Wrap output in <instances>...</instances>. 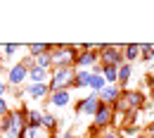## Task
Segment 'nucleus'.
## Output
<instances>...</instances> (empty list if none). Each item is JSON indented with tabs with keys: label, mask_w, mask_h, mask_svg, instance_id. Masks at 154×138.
Masks as SVG:
<instances>
[{
	"label": "nucleus",
	"mask_w": 154,
	"mask_h": 138,
	"mask_svg": "<svg viewBox=\"0 0 154 138\" xmlns=\"http://www.w3.org/2000/svg\"><path fill=\"white\" fill-rule=\"evenodd\" d=\"M74 76H76V69L74 67H57L50 72V93L55 91H69V86H74Z\"/></svg>",
	"instance_id": "obj_1"
},
{
	"label": "nucleus",
	"mask_w": 154,
	"mask_h": 138,
	"mask_svg": "<svg viewBox=\"0 0 154 138\" xmlns=\"http://www.w3.org/2000/svg\"><path fill=\"white\" fill-rule=\"evenodd\" d=\"M76 55H78V45H52V50H50L52 69H57V67H74Z\"/></svg>",
	"instance_id": "obj_2"
},
{
	"label": "nucleus",
	"mask_w": 154,
	"mask_h": 138,
	"mask_svg": "<svg viewBox=\"0 0 154 138\" xmlns=\"http://www.w3.org/2000/svg\"><path fill=\"white\" fill-rule=\"evenodd\" d=\"M112 121H114V107L107 105V102H100L95 117H93V129H90V131H95V129H104V126H109Z\"/></svg>",
	"instance_id": "obj_3"
},
{
	"label": "nucleus",
	"mask_w": 154,
	"mask_h": 138,
	"mask_svg": "<svg viewBox=\"0 0 154 138\" xmlns=\"http://www.w3.org/2000/svg\"><path fill=\"white\" fill-rule=\"evenodd\" d=\"M97 57H100L102 64H114V67H121V64L126 62L121 48H116V45H104V48L97 53Z\"/></svg>",
	"instance_id": "obj_4"
},
{
	"label": "nucleus",
	"mask_w": 154,
	"mask_h": 138,
	"mask_svg": "<svg viewBox=\"0 0 154 138\" xmlns=\"http://www.w3.org/2000/svg\"><path fill=\"white\" fill-rule=\"evenodd\" d=\"M121 93H123V88H121L119 83H107V86H104V91H102L97 98H100V102H107V105H112V107H114L116 100L121 98Z\"/></svg>",
	"instance_id": "obj_5"
},
{
	"label": "nucleus",
	"mask_w": 154,
	"mask_h": 138,
	"mask_svg": "<svg viewBox=\"0 0 154 138\" xmlns=\"http://www.w3.org/2000/svg\"><path fill=\"white\" fill-rule=\"evenodd\" d=\"M97 107H100V98H97L95 93H90L88 98H83L76 105V112H78V114H90V117H95Z\"/></svg>",
	"instance_id": "obj_6"
},
{
	"label": "nucleus",
	"mask_w": 154,
	"mask_h": 138,
	"mask_svg": "<svg viewBox=\"0 0 154 138\" xmlns=\"http://www.w3.org/2000/svg\"><path fill=\"white\" fill-rule=\"evenodd\" d=\"M100 57H97L95 50H83V53H78L76 59H74V67L76 69H88V67H95Z\"/></svg>",
	"instance_id": "obj_7"
},
{
	"label": "nucleus",
	"mask_w": 154,
	"mask_h": 138,
	"mask_svg": "<svg viewBox=\"0 0 154 138\" xmlns=\"http://www.w3.org/2000/svg\"><path fill=\"white\" fill-rule=\"evenodd\" d=\"M26 79H29V69H26L21 62H17V64L10 69V74H7V83H12V86H19V83H24Z\"/></svg>",
	"instance_id": "obj_8"
},
{
	"label": "nucleus",
	"mask_w": 154,
	"mask_h": 138,
	"mask_svg": "<svg viewBox=\"0 0 154 138\" xmlns=\"http://www.w3.org/2000/svg\"><path fill=\"white\" fill-rule=\"evenodd\" d=\"M90 81H93V69H76L74 88H90Z\"/></svg>",
	"instance_id": "obj_9"
},
{
	"label": "nucleus",
	"mask_w": 154,
	"mask_h": 138,
	"mask_svg": "<svg viewBox=\"0 0 154 138\" xmlns=\"http://www.w3.org/2000/svg\"><path fill=\"white\" fill-rule=\"evenodd\" d=\"M48 100H50L52 107H66V105L71 102V93H69V91H55V93L48 95Z\"/></svg>",
	"instance_id": "obj_10"
},
{
	"label": "nucleus",
	"mask_w": 154,
	"mask_h": 138,
	"mask_svg": "<svg viewBox=\"0 0 154 138\" xmlns=\"http://www.w3.org/2000/svg\"><path fill=\"white\" fill-rule=\"evenodd\" d=\"M24 93H29L33 100H43V98L50 95V86H48V83H31Z\"/></svg>",
	"instance_id": "obj_11"
},
{
	"label": "nucleus",
	"mask_w": 154,
	"mask_h": 138,
	"mask_svg": "<svg viewBox=\"0 0 154 138\" xmlns=\"http://www.w3.org/2000/svg\"><path fill=\"white\" fill-rule=\"evenodd\" d=\"M29 81L31 83H50V72L40 69V67H33V69H29Z\"/></svg>",
	"instance_id": "obj_12"
},
{
	"label": "nucleus",
	"mask_w": 154,
	"mask_h": 138,
	"mask_svg": "<svg viewBox=\"0 0 154 138\" xmlns=\"http://www.w3.org/2000/svg\"><path fill=\"white\" fill-rule=\"evenodd\" d=\"M104 86H107V81H104V76H102V72H100V69H93V81H90V91H93L95 95H100V93L104 91Z\"/></svg>",
	"instance_id": "obj_13"
},
{
	"label": "nucleus",
	"mask_w": 154,
	"mask_h": 138,
	"mask_svg": "<svg viewBox=\"0 0 154 138\" xmlns=\"http://www.w3.org/2000/svg\"><path fill=\"white\" fill-rule=\"evenodd\" d=\"M131 76H133V64H128V62H123L121 67H119V86L123 88V86H128V81H131Z\"/></svg>",
	"instance_id": "obj_14"
},
{
	"label": "nucleus",
	"mask_w": 154,
	"mask_h": 138,
	"mask_svg": "<svg viewBox=\"0 0 154 138\" xmlns=\"http://www.w3.org/2000/svg\"><path fill=\"white\" fill-rule=\"evenodd\" d=\"M100 72H102V76H104L107 83H116L119 81V67H114V64H102Z\"/></svg>",
	"instance_id": "obj_15"
},
{
	"label": "nucleus",
	"mask_w": 154,
	"mask_h": 138,
	"mask_svg": "<svg viewBox=\"0 0 154 138\" xmlns=\"http://www.w3.org/2000/svg\"><path fill=\"white\" fill-rule=\"evenodd\" d=\"M26 126L40 129L43 126V112H38V110H26Z\"/></svg>",
	"instance_id": "obj_16"
},
{
	"label": "nucleus",
	"mask_w": 154,
	"mask_h": 138,
	"mask_svg": "<svg viewBox=\"0 0 154 138\" xmlns=\"http://www.w3.org/2000/svg\"><path fill=\"white\" fill-rule=\"evenodd\" d=\"M50 50H52L50 43H31V45H29V55H31V57L45 55V53H50Z\"/></svg>",
	"instance_id": "obj_17"
},
{
	"label": "nucleus",
	"mask_w": 154,
	"mask_h": 138,
	"mask_svg": "<svg viewBox=\"0 0 154 138\" xmlns=\"http://www.w3.org/2000/svg\"><path fill=\"white\" fill-rule=\"evenodd\" d=\"M137 57H140V45L131 43V45H126V48H123V59H126L128 64H133Z\"/></svg>",
	"instance_id": "obj_18"
},
{
	"label": "nucleus",
	"mask_w": 154,
	"mask_h": 138,
	"mask_svg": "<svg viewBox=\"0 0 154 138\" xmlns=\"http://www.w3.org/2000/svg\"><path fill=\"white\" fill-rule=\"evenodd\" d=\"M55 126H57L55 114H52V112H45V114H43V126H40V129H45L48 133H52V131H55Z\"/></svg>",
	"instance_id": "obj_19"
},
{
	"label": "nucleus",
	"mask_w": 154,
	"mask_h": 138,
	"mask_svg": "<svg viewBox=\"0 0 154 138\" xmlns=\"http://www.w3.org/2000/svg\"><path fill=\"white\" fill-rule=\"evenodd\" d=\"M140 57L142 59H147V62H152L154 59V45H149V43H145V45H140Z\"/></svg>",
	"instance_id": "obj_20"
},
{
	"label": "nucleus",
	"mask_w": 154,
	"mask_h": 138,
	"mask_svg": "<svg viewBox=\"0 0 154 138\" xmlns=\"http://www.w3.org/2000/svg\"><path fill=\"white\" fill-rule=\"evenodd\" d=\"M38 133H40V129H33V126H26V129L21 131V136H19V138H38Z\"/></svg>",
	"instance_id": "obj_21"
},
{
	"label": "nucleus",
	"mask_w": 154,
	"mask_h": 138,
	"mask_svg": "<svg viewBox=\"0 0 154 138\" xmlns=\"http://www.w3.org/2000/svg\"><path fill=\"white\" fill-rule=\"evenodd\" d=\"M7 114H10V105H7V100H5V98H0V119L7 117Z\"/></svg>",
	"instance_id": "obj_22"
},
{
	"label": "nucleus",
	"mask_w": 154,
	"mask_h": 138,
	"mask_svg": "<svg viewBox=\"0 0 154 138\" xmlns=\"http://www.w3.org/2000/svg\"><path fill=\"white\" fill-rule=\"evenodd\" d=\"M97 138H119V133L116 131H95Z\"/></svg>",
	"instance_id": "obj_23"
},
{
	"label": "nucleus",
	"mask_w": 154,
	"mask_h": 138,
	"mask_svg": "<svg viewBox=\"0 0 154 138\" xmlns=\"http://www.w3.org/2000/svg\"><path fill=\"white\" fill-rule=\"evenodd\" d=\"M2 50H5V55H14V53L19 50V45H14V43H10V45H5Z\"/></svg>",
	"instance_id": "obj_24"
},
{
	"label": "nucleus",
	"mask_w": 154,
	"mask_h": 138,
	"mask_svg": "<svg viewBox=\"0 0 154 138\" xmlns=\"http://www.w3.org/2000/svg\"><path fill=\"white\" fill-rule=\"evenodd\" d=\"M5 93H7V83L0 79V98H5Z\"/></svg>",
	"instance_id": "obj_25"
},
{
	"label": "nucleus",
	"mask_w": 154,
	"mask_h": 138,
	"mask_svg": "<svg viewBox=\"0 0 154 138\" xmlns=\"http://www.w3.org/2000/svg\"><path fill=\"white\" fill-rule=\"evenodd\" d=\"M149 83H152V95H154V76H149Z\"/></svg>",
	"instance_id": "obj_26"
},
{
	"label": "nucleus",
	"mask_w": 154,
	"mask_h": 138,
	"mask_svg": "<svg viewBox=\"0 0 154 138\" xmlns=\"http://www.w3.org/2000/svg\"><path fill=\"white\" fill-rule=\"evenodd\" d=\"M62 138H76V136H74V133H64Z\"/></svg>",
	"instance_id": "obj_27"
},
{
	"label": "nucleus",
	"mask_w": 154,
	"mask_h": 138,
	"mask_svg": "<svg viewBox=\"0 0 154 138\" xmlns=\"http://www.w3.org/2000/svg\"><path fill=\"white\" fill-rule=\"evenodd\" d=\"M0 136H2V131H0Z\"/></svg>",
	"instance_id": "obj_28"
}]
</instances>
